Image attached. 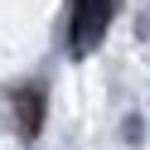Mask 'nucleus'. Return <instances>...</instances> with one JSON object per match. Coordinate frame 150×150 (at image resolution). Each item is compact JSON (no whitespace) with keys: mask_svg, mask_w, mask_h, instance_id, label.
<instances>
[{"mask_svg":"<svg viewBox=\"0 0 150 150\" xmlns=\"http://www.w3.org/2000/svg\"><path fill=\"white\" fill-rule=\"evenodd\" d=\"M107 20H111V0H78V5H73V39H68L73 58H87L102 44Z\"/></svg>","mask_w":150,"mask_h":150,"instance_id":"obj_1","label":"nucleus"},{"mask_svg":"<svg viewBox=\"0 0 150 150\" xmlns=\"http://www.w3.org/2000/svg\"><path fill=\"white\" fill-rule=\"evenodd\" d=\"M15 121H20V136L34 140L44 131V92L39 87H20L15 92Z\"/></svg>","mask_w":150,"mask_h":150,"instance_id":"obj_2","label":"nucleus"}]
</instances>
